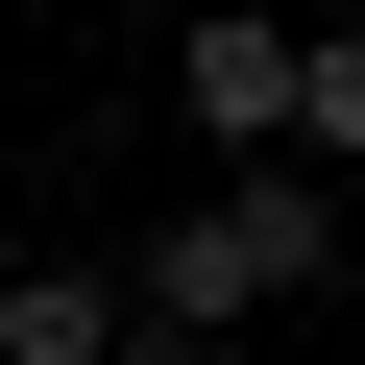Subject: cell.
<instances>
[{
  "instance_id": "cell-1",
  "label": "cell",
  "mask_w": 365,
  "mask_h": 365,
  "mask_svg": "<svg viewBox=\"0 0 365 365\" xmlns=\"http://www.w3.org/2000/svg\"><path fill=\"white\" fill-rule=\"evenodd\" d=\"M341 268V220H317V170H220L195 220H170L146 268H122V341H244V317H292Z\"/></svg>"
},
{
  "instance_id": "cell-2",
  "label": "cell",
  "mask_w": 365,
  "mask_h": 365,
  "mask_svg": "<svg viewBox=\"0 0 365 365\" xmlns=\"http://www.w3.org/2000/svg\"><path fill=\"white\" fill-rule=\"evenodd\" d=\"M170 122H195V146H244V170H292V25H268V0L170 25Z\"/></svg>"
},
{
  "instance_id": "cell-3",
  "label": "cell",
  "mask_w": 365,
  "mask_h": 365,
  "mask_svg": "<svg viewBox=\"0 0 365 365\" xmlns=\"http://www.w3.org/2000/svg\"><path fill=\"white\" fill-rule=\"evenodd\" d=\"M0 365H122V292L98 268H0Z\"/></svg>"
},
{
  "instance_id": "cell-4",
  "label": "cell",
  "mask_w": 365,
  "mask_h": 365,
  "mask_svg": "<svg viewBox=\"0 0 365 365\" xmlns=\"http://www.w3.org/2000/svg\"><path fill=\"white\" fill-rule=\"evenodd\" d=\"M292 146H341V170H365V25H292Z\"/></svg>"
},
{
  "instance_id": "cell-5",
  "label": "cell",
  "mask_w": 365,
  "mask_h": 365,
  "mask_svg": "<svg viewBox=\"0 0 365 365\" xmlns=\"http://www.w3.org/2000/svg\"><path fill=\"white\" fill-rule=\"evenodd\" d=\"M122 365H244V341H122Z\"/></svg>"
}]
</instances>
